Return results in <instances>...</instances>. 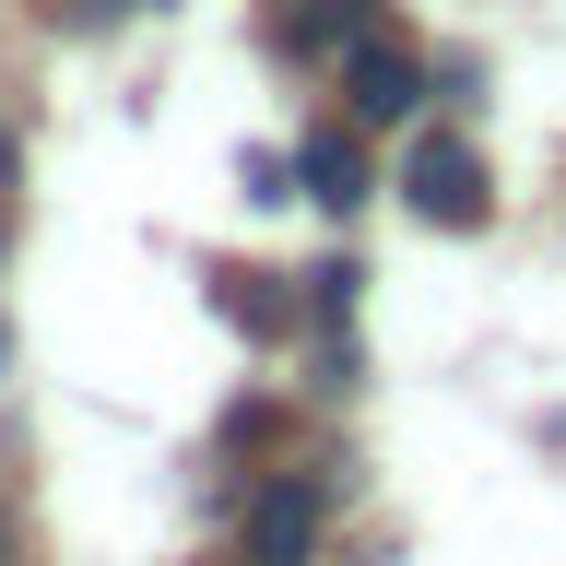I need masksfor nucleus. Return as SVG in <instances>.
<instances>
[{"mask_svg": "<svg viewBox=\"0 0 566 566\" xmlns=\"http://www.w3.org/2000/svg\"><path fill=\"white\" fill-rule=\"evenodd\" d=\"M401 201H413L424 224H449V237H460V224H484V212H495V189H484V154H472L460 130H424L413 154H401Z\"/></svg>", "mask_w": 566, "mask_h": 566, "instance_id": "nucleus-1", "label": "nucleus"}, {"mask_svg": "<svg viewBox=\"0 0 566 566\" xmlns=\"http://www.w3.org/2000/svg\"><path fill=\"white\" fill-rule=\"evenodd\" d=\"M343 95H354V118H413L424 106V60L401 48V35H354V60H343Z\"/></svg>", "mask_w": 566, "mask_h": 566, "instance_id": "nucleus-2", "label": "nucleus"}, {"mask_svg": "<svg viewBox=\"0 0 566 566\" xmlns=\"http://www.w3.org/2000/svg\"><path fill=\"white\" fill-rule=\"evenodd\" d=\"M307 543H318V484L283 472V484L248 507V555H260V566H307Z\"/></svg>", "mask_w": 566, "mask_h": 566, "instance_id": "nucleus-3", "label": "nucleus"}, {"mask_svg": "<svg viewBox=\"0 0 566 566\" xmlns=\"http://www.w3.org/2000/svg\"><path fill=\"white\" fill-rule=\"evenodd\" d=\"M295 166H307V201L318 212H354L366 189H378V166H366V142H354V130H307V142H295Z\"/></svg>", "mask_w": 566, "mask_h": 566, "instance_id": "nucleus-4", "label": "nucleus"}, {"mask_svg": "<svg viewBox=\"0 0 566 566\" xmlns=\"http://www.w3.org/2000/svg\"><path fill=\"white\" fill-rule=\"evenodd\" d=\"M201 283H212V307L237 318L248 343H283V331H295V295H272V272H248V260H212Z\"/></svg>", "mask_w": 566, "mask_h": 566, "instance_id": "nucleus-5", "label": "nucleus"}, {"mask_svg": "<svg viewBox=\"0 0 566 566\" xmlns=\"http://www.w3.org/2000/svg\"><path fill=\"white\" fill-rule=\"evenodd\" d=\"M0 566H12V520H0Z\"/></svg>", "mask_w": 566, "mask_h": 566, "instance_id": "nucleus-6", "label": "nucleus"}]
</instances>
